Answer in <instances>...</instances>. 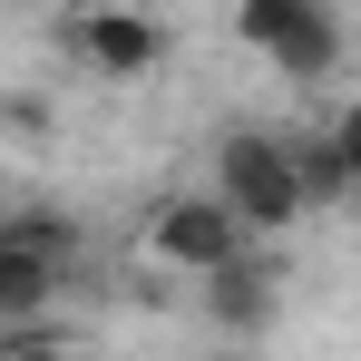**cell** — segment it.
<instances>
[{"mask_svg":"<svg viewBox=\"0 0 361 361\" xmlns=\"http://www.w3.org/2000/svg\"><path fill=\"white\" fill-rule=\"evenodd\" d=\"M225 215H235L244 235H293L302 215V185H293V147L274 137V127H225L215 137V185H205Z\"/></svg>","mask_w":361,"mask_h":361,"instance_id":"1","label":"cell"},{"mask_svg":"<svg viewBox=\"0 0 361 361\" xmlns=\"http://www.w3.org/2000/svg\"><path fill=\"white\" fill-rule=\"evenodd\" d=\"M235 39L264 49L283 78H332V68H342V20H332L322 0H244Z\"/></svg>","mask_w":361,"mask_h":361,"instance_id":"2","label":"cell"},{"mask_svg":"<svg viewBox=\"0 0 361 361\" xmlns=\"http://www.w3.org/2000/svg\"><path fill=\"white\" fill-rule=\"evenodd\" d=\"M59 49L88 68V78L127 88V78H157V68H166V20H157V10H68Z\"/></svg>","mask_w":361,"mask_h":361,"instance_id":"3","label":"cell"},{"mask_svg":"<svg viewBox=\"0 0 361 361\" xmlns=\"http://www.w3.org/2000/svg\"><path fill=\"white\" fill-rule=\"evenodd\" d=\"M147 254H157L166 274H195V283H205V274L244 264V254H254V235H244L235 215H225V205L195 185V195H166V205L147 215Z\"/></svg>","mask_w":361,"mask_h":361,"instance_id":"4","label":"cell"},{"mask_svg":"<svg viewBox=\"0 0 361 361\" xmlns=\"http://www.w3.org/2000/svg\"><path fill=\"white\" fill-rule=\"evenodd\" d=\"M195 312H205L215 332H235V342L274 332V322H283V264H274V254H244L225 274H205V283H195Z\"/></svg>","mask_w":361,"mask_h":361,"instance_id":"5","label":"cell"},{"mask_svg":"<svg viewBox=\"0 0 361 361\" xmlns=\"http://www.w3.org/2000/svg\"><path fill=\"white\" fill-rule=\"evenodd\" d=\"M0 244L10 254H39V264H78V215L68 205H10L0 215Z\"/></svg>","mask_w":361,"mask_h":361,"instance_id":"6","label":"cell"},{"mask_svg":"<svg viewBox=\"0 0 361 361\" xmlns=\"http://www.w3.org/2000/svg\"><path fill=\"white\" fill-rule=\"evenodd\" d=\"M68 283V264H39V254H10L0 244V322H30V312H49Z\"/></svg>","mask_w":361,"mask_h":361,"instance_id":"7","label":"cell"},{"mask_svg":"<svg viewBox=\"0 0 361 361\" xmlns=\"http://www.w3.org/2000/svg\"><path fill=\"white\" fill-rule=\"evenodd\" d=\"M283 147H293V185H302V205H332V195H352L342 157L322 147V127H312V137H283Z\"/></svg>","mask_w":361,"mask_h":361,"instance_id":"8","label":"cell"},{"mask_svg":"<svg viewBox=\"0 0 361 361\" xmlns=\"http://www.w3.org/2000/svg\"><path fill=\"white\" fill-rule=\"evenodd\" d=\"M322 147H332V157H342V176L361 185V98H342V108L322 118Z\"/></svg>","mask_w":361,"mask_h":361,"instance_id":"9","label":"cell"},{"mask_svg":"<svg viewBox=\"0 0 361 361\" xmlns=\"http://www.w3.org/2000/svg\"><path fill=\"white\" fill-rule=\"evenodd\" d=\"M0 361H78V352H68L59 332H20V342H0Z\"/></svg>","mask_w":361,"mask_h":361,"instance_id":"10","label":"cell"},{"mask_svg":"<svg viewBox=\"0 0 361 361\" xmlns=\"http://www.w3.org/2000/svg\"><path fill=\"white\" fill-rule=\"evenodd\" d=\"M215 361H264V352H215Z\"/></svg>","mask_w":361,"mask_h":361,"instance_id":"11","label":"cell"}]
</instances>
